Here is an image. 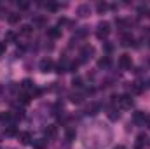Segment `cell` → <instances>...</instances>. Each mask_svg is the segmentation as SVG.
<instances>
[{
	"instance_id": "d6a6232c",
	"label": "cell",
	"mask_w": 150,
	"mask_h": 149,
	"mask_svg": "<svg viewBox=\"0 0 150 149\" xmlns=\"http://www.w3.org/2000/svg\"><path fill=\"white\" fill-rule=\"evenodd\" d=\"M0 149H2V148H0Z\"/></svg>"
},
{
	"instance_id": "3957f363",
	"label": "cell",
	"mask_w": 150,
	"mask_h": 149,
	"mask_svg": "<svg viewBox=\"0 0 150 149\" xmlns=\"http://www.w3.org/2000/svg\"><path fill=\"white\" fill-rule=\"evenodd\" d=\"M119 63H120V67H122V69H131L133 60H131V56H129V54H122V56L119 58Z\"/></svg>"
},
{
	"instance_id": "8992f818",
	"label": "cell",
	"mask_w": 150,
	"mask_h": 149,
	"mask_svg": "<svg viewBox=\"0 0 150 149\" xmlns=\"http://www.w3.org/2000/svg\"><path fill=\"white\" fill-rule=\"evenodd\" d=\"M58 135V126L56 125H49L47 128H45V137L47 139H54Z\"/></svg>"
},
{
	"instance_id": "e0dca14e",
	"label": "cell",
	"mask_w": 150,
	"mask_h": 149,
	"mask_svg": "<svg viewBox=\"0 0 150 149\" xmlns=\"http://www.w3.org/2000/svg\"><path fill=\"white\" fill-rule=\"evenodd\" d=\"M56 72H59V74H61V72H67V62H63V63L59 62L58 67H56Z\"/></svg>"
},
{
	"instance_id": "4fadbf2b",
	"label": "cell",
	"mask_w": 150,
	"mask_h": 149,
	"mask_svg": "<svg viewBox=\"0 0 150 149\" xmlns=\"http://www.w3.org/2000/svg\"><path fill=\"white\" fill-rule=\"evenodd\" d=\"M19 16H21V14H18V12H11V14H9V23H11V25L18 23V21H19Z\"/></svg>"
},
{
	"instance_id": "6da1fadb",
	"label": "cell",
	"mask_w": 150,
	"mask_h": 149,
	"mask_svg": "<svg viewBox=\"0 0 150 149\" xmlns=\"http://www.w3.org/2000/svg\"><path fill=\"white\" fill-rule=\"evenodd\" d=\"M108 34H110V23H107V21L100 23V25H98V30H96V37L98 39H107Z\"/></svg>"
},
{
	"instance_id": "8fae6325",
	"label": "cell",
	"mask_w": 150,
	"mask_h": 149,
	"mask_svg": "<svg viewBox=\"0 0 150 149\" xmlns=\"http://www.w3.org/2000/svg\"><path fill=\"white\" fill-rule=\"evenodd\" d=\"M89 11H91V9H89V5H87V4H84V5H80V7L77 9V12H79L80 16H87V14H89Z\"/></svg>"
},
{
	"instance_id": "4316f807",
	"label": "cell",
	"mask_w": 150,
	"mask_h": 149,
	"mask_svg": "<svg viewBox=\"0 0 150 149\" xmlns=\"http://www.w3.org/2000/svg\"><path fill=\"white\" fill-rule=\"evenodd\" d=\"M21 102H23V104H28V102H30V95H23V97H21Z\"/></svg>"
},
{
	"instance_id": "52a82bcc",
	"label": "cell",
	"mask_w": 150,
	"mask_h": 149,
	"mask_svg": "<svg viewBox=\"0 0 150 149\" xmlns=\"http://www.w3.org/2000/svg\"><path fill=\"white\" fill-rule=\"evenodd\" d=\"M18 137H19L21 144H32V135L28 132H21V133H18Z\"/></svg>"
},
{
	"instance_id": "cb8c5ba5",
	"label": "cell",
	"mask_w": 150,
	"mask_h": 149,
	"mask_svg": "<svg viewBox=\"0 0 150 149\" xmlns=\"http://www.w3.org/2000/svg\"><path fill=\"white\" fill-rule=\"evenodd\" d=\"M5 133H7V135H16V128H14V126H9Z\"/></svg>"
},
{
	"instance_id": "ffe728a7",
	"label": "cell",
	"mask_w": 150,
	"mask_h": 149,
	"mask_svg": "<svg viewBox=\"0 0 150 149\" xmlns=\"http://www.w3.org/2000/svg\"><path fill=\"white\" fill-rule=\"evenodd\" d=\"M96 9H98V12H103V11H107V9H108V5H107L105 2H100V4L96 5Z\"/></svg>"
},
{
	"instance_id": "277c9868",
	"label": "cell",
	"mask_w": 150,
	"mask_h": 149,
	"mask_svg": "<svg viewBox=\"0 0 150 149\" xmlns=\"http://www.w3.org/2000/svg\"><path fill=\"white\" fill-rule=\"evenodd\" d=\"M52 67H54V63H52V60H49V58H44V60L40 62V70H42V72H51Z\"/></svg>"
},
{
	"instance_id": "5b68a950",
	"label": "cell",
	"mask_w": 150,
	"mask_h": 149,
	"mask_svg": "<svg viewBox=\"0 0 150 149\" xmlns=\"http://www.w3.org/2000/svg\"><path fill=\"white\" fill-rule=\"evenodd\" d=\"M93 54H94V47H91V46H86V47L82 49V53H80V56H82V62L89 60Z\"/></svg>"
},
{
	"instance_id": "83f0119b",
	"label": "cell",
	"mask_w": 150,
	"mask_h": 149,
	"mask_svg": "<svg viewBox=\"0 0 150 149\" xmlns=\"http://www.w3.org/2000/svg\"><path fill=\"white\" fill-rule=\"evenodd\" d=\"M4 53H5V44H4V42H0V56H2Z\"/></svg>"
},
{
	"instance_id": "7c38bea8",
	"label": "cell",
	"mask_w": 150,
	"mask_h": 149,
	"mask_svg": "<svg viewBox=\"0 0 150 149\" xmlns=\"http://www.w3.org/2000/svg\"><path fill=\"white\" fill-rule=\"evenodd\" d=\"M147 142V135H143V133H140L138 137H136V146H138V149L142 148L143 144Z\"/></svg>"
},
{
	"instance_id": "9c48e42d",
	"label": "cell",
	"mask_w": 150,
	"mask_h": 149,
	"mask_svg": "<svg viewBox=\"0 0 150 149\" xmlns=\"http://www.w3.org/2000/svg\"><path fill=\"white\" fill-rule=\"evenodd\" d=\"M147 121V116H145V112H134V123H138V125H143Z\"/></svg>"
},
{
	"instance_id": "7a4b0ae2",
	"label": "cell",
	"mask_w": 150,
	"mask_h": 149,
	"mask_svg": "<svg viewBox=\"0 0 150 149\" xmlns=\"http://www.w3.org/2000/svg\"><path fill=\"white\" fill-rule=\"evenodd\" d=\"M117 102H119V105H120L122 109H131V107H133V98H131V95H120V97H117Z\"/></svg>"
},
{
	"instance_id": "4dcf8cb0",
	"label": "cell",
	"mask_w": 150,
	"mask_h": 149,
	"mask_svg": "<svg viewBox=\"0 0 150 149\" xmlns=\"http://www.w3.org/2000/svg\"><path fill=\"white\" fill-rule=\"evenodd\" d=\"M147 125L150 126V116H147Z\"/></svg>"
},
{
	"instance_id": "484cf974",
	"label": "cell",
	"mask_w": 150,
	"mask_h": 149,
	"mask_svg": "<svg viewBox=\"0 0 150 149\" xmlns=\"http://www.w3.org/2000/svg\"><path fill=\"white\" fill-rule=\"evenodd\" d=\"M74 86H77V88H80V86H82V81H80L79 77H75V79H74Z\"/></svg>"
},
{
	"instance_id": "5bb4252c",
	"label": "cell",
	"mask_w": 150,
	"mask_h": 149,
	"mask_svg": "<svg viewBox=\"0 0 150 149\" xmlns=\"http://www.w3.org/2000/svg\"><path fill=\"white\" fill-rule=\"evenodd\" d=\"M49 37H52V39H58L59 35H61V32H59V28H49Z\"/></svg>"
},
{
	"instance_id": "2e32d148",
	"label": "cell",
	"mask_w": 150,
	"mask_h": 149,
	"mask_svg": "<svg viewBox=\"0 0 150 149\" xmlns=\"http://www.w3.org/2000/svg\"><path fill=\"white\" fill-rule=\"evenodd\" d=\"M45 142H47V140H33V148L35 149H45Z\"/></svg>"
},
{
	"instance_id": "30bf717a",
	"label": "cell",
	"mask_w": 150,
	"mask_h": 149,
	"mask_svg": "<svg viewBox=\"0 0 150 149\" xmlns=\"http://www.w3.org/2000/svg\"><path fill=\"white\" fill-rule=\"evenodd\" d=\"M12 121V114L11 112H2L0 114V123H11Z\"/></svg>"
},
{
	"instance_id": "d4e9b609",
	"label": "cell",
	"mask_w": 150,
	"mask_h": 149,
	"mask_svg": "<svg viewBox=\"0 0 150 149\" xmlns=\"http://www.w3.org/2000/svg\"><path fill=\"white\" fill-rule=\"evenodd\" d=\"M5 39H7V40H11V42H12V40H14V39H16V35H14V34H12V32H7V35H5Z\"/></svg>"
},
{
	"instance_id": "44dd1931",
	"label": "cell",
	"mask_w": 150,
	"mask_h": 149,
	"mask_svg": "<svg viewBox=\"0 0 150 149\" xmlns=\"http://www.w3.org/2000/svg\"><path fill=\"white\" fill-rule=\"evenodd\" d=\"M72 102H74V104H80V102H82V97H80V95H72Z\"/></svg>"
},
{
	"instance_id": "7402d4cb",
	"label": "cell",
	"mask_w": 150,
	"mask_h": 149,
	"mask_svg": "<svg viewBox=\"0 0 150 149\" xmlns=\"http://www.w3.org/2000/svg\"><path fill=\"white\" fill-rule=\"evenodd\" d=\"M108 117H110V119H119V112L117 111H110V114H108Z\"/></svg>"
},
{
	"instance_id": "f1b7e54d",
	"label": "cell",
	"mask_w": 150,
	"mask_h": 149,
	"mask_svg": "<svg viewBox=\"0 0 150 149\" xmlns=\"http://www.w3.org/2000/svg\"><path fill=\"white\" fill-rule=\"evenodd\" d=\"M19 7H21V9H26V7H28V4H26V2H21V4H19Z\"/></svg>"
},
{
	"instance_id": "1f68e13d",
	"label": "cell",
	"mask_w": 150,
	"mask_h": 149,
	"mask_svg": "<svg viewBox=\"0 0 150 149\" xmlns=\"http://www.w3.org/2000/svg\"><path fill=\"white\" fill-rule=\"evenodd\" d=\"M147 86H149V88H150V79H149V84H147Z\"/></svg>"
},
{
	"instance_id": "ac0fdd59",
	"label": "cell",
	"mask_w": 150,
	"mask_h": 149,
	"mask_svg": "<svg viewBox=\"0 0 150 149\" xmlns=\"http://www.w3.org/2000/svg\"><path fill=\"white\" fill-rule=\"evenodd\" d=\"M131 91H133V93H142V86H140L138 82H133V84H131Z\"/></svg>"
},
{
	"instance_id": "603a6c76",
	"label": "cell",
	"mask_w": 150,
	"mask_h": 149,
	"mask_svg": "<svg viewBox=\"0 0 150 149\" xmlns=\"http://www.w3.org/2000/svg\"><path fill=\"white\" fill-rule=\"evenodd\" d=\"M108 63H110V62H108V58H101V60H100V67H107Z\"/></svg>"
},
{
	"instance_id": "f546056e",
	"label": "cell",
	"mask_w": 150,
	"mask_h": 149,
	"mask_svg": "<svg viewBox=\"0 0 150 149\" xmlns=\"http://www.w3.org/2000/svg\"><path fill=\"white\" fill-rule=\"evenodd\" d=\"M115 149H127V148H126V146H117Z\"/></svg>"
},
{
	"instance_id": "d6986e66",
	"label": "cell",
	"mask_w": 150,
	"mask_h": 149,
	"mask_svg": "<svg viewBox=\"0 0 150 149\" xmlns=\"http://www.w3.org/2000/svg\"><path fill=\"white\" fill-rule=\"evenodd\" d=\"M122 44H124V46H131V44H133V37H131V35H124V37H122Z\"/></svg>"
},
{
	"instance_id": "ba28073f",
	"label": "cell",
	"mask_w": 150,
	"mask_h": 149,
	"mask_svg": "<svg viewBox=\"0 0 150 149\" xmlns=\"http://www.w3.org/2000/svg\"><path fill=\"white\" fill-rule=\"evenodd\" d=\"M21 88H23L25 91H30V95H32V93L35 91V90H33V82H32L30 79H25V81L21 82Z\"/></svg>"
},
{
	"instance_id": "9a60e30c",
	"label": "cell",
	"mask_w": 150,
	"mask_h": 149,
	"mask_svg": "<svg viewBox=\"0 0 150 149\" xmlns=\"http://www.w3.org/2000/svg\"><path fill=\"white\" fill-rule=\"evenodd\" d=\"M32 32H33L32 25H23V27H21V34H23V35H30Z\"/></svg>"
}]
</instances>
